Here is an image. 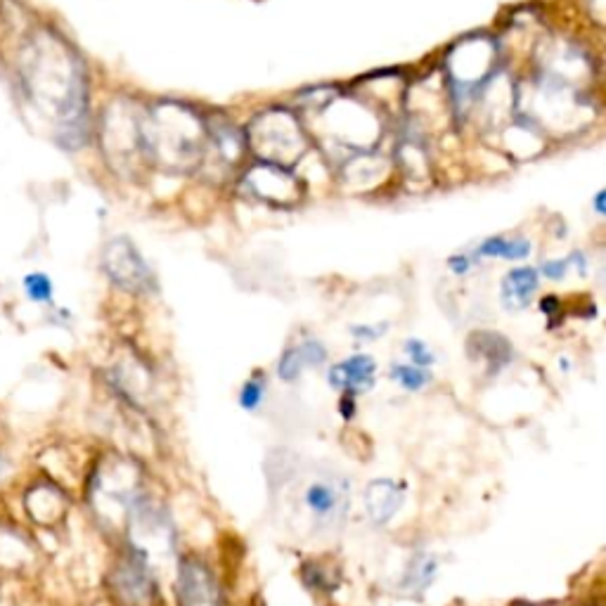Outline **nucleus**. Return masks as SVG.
<instances>
[{
  "label": "nucleus",
  "instance_id": "obj_1",
  "mask_svg": "<svg viewBox=\"0 0 606 606\" xmlns=\"http://www.w3.org/2000/svg\"><path fill=\"white\" fill-rule=\"evenodd\" d=\"M249 138L256 154L266 159L263 164H294L306 152V138L294 116L285 109H273L259 116L249 128Z\"/></svg>",
  "mask_w": 606,
  "mask_h": 606
},
{
  "label": "nucleus",
  "instance_id": "obj_2",
  "mask_svg": "<svg viewBox=\"0 0 606 606\" xmlns=\"http://www.w3.org/2000/svg\"><path fill=\"white\" fill-rule=\"evenodd\" d=\"M105 270L121 289L128 292H145L152 285L150 268L140 259V254L128 240H114L105 249Z\"/></svg>",
  "mask_w": 606,
  "mask_h": 606
},
{
  "label": "nucleus",
  "instance_id": "obj_3",
  "mask_svg": "<svg viewBox=\"0 0 606 606\" xmlns=\"http://www.w3.org/2000/svg\"><path fill=\"white\" fill-rule=\"evenodd\" d=\"M178 595L183 606H223L221 588H218L214 573L197 559H188L180 566Z\"/></svg>",
  "mask_w": 606,
  "mask_h": 606
},
{
  "label": "nucleus",
  "instance_id": "obj_4",
  "mask_svg": "<svg viewBox=\"0 0 606 606\" xmlns=\"http://www.w3.org/2000/svg\"><path fill=\"white\" fill-rule=\"evenodd\" d=\"M303 500L320 526H337L348 505V488L344 481L318 479L306 488Z\"/></svg>",
  "mask_w": 606,
  "mask_h": 606
},
{
  "label": "nucleus",
  "instance_id": "obj_5",
  "mask_svg": "<svg viewBox=\"0 0 606 606\" xmlns=\"http://www.w3.org/2000/svg\"><path fill=\"white\" fill-rule=\"evenodd\" d=\"M403 500H405L403 486H398V483L391 479L372 481L365 491L367 514H370V519L375 521L377 526L389 524V521L398 514V509L403 507Z\"/></svg>",
  "mask_w": 606,
  "mask_h": 606
},
{
  "label": "nucleus",
  "instance_id": "obj_6",
  "mask_svg": "<svg viewBox=\"0 0 606 606\" xmlns=\"http://www.w3.org/2000/svg\"><path fill=\"white\" fill-rule=\"evenodd\" d=\"M375 360L370 356H353L344 360L341 365H334L330 372V382L337 389H344L348 393L367 391L375 384Z\"/></svg>",
  "mask_w": 606,
  "mask_h": 606
},
{
  "label": "nucleus",
  "instance_id": "obj_7",
  "mask_svg": "<svg viewBox=\"0 0 606 606\" xmlns=\"http://www.w3.org/2000/svg\"><path fill=\"white\" fill-rule=\"evenodd\" d=\"M535 289H538V270L535 268H514L502 280V303L507 311H524L531 303Z\"/></svg>",
  "mask_w": 606,
  "mask_h": 606
},
{
  "label": "nucleus",
  "instance_id": "obj_8",
  "mask_svg": "<svg viewBox=\"0 0 606 606\" xmlns=\"http://www.w3.org/2000/svg\"><path fill=\"white\" fill-rule=\"evenodd\" d=\"M325 356V348H322L318 341H306V344L299 348H289V351H285V356L280 358V365H277V375L285 379V382H294V379L301 375L303 367L320 365Z\"/></svg>",
  "mask_w": 606,
  "mask_h": 606
},
{
  "label": "nucleus",
  "instance_id": "obj_9",
  "mask_svg": "<svg viewBox=\"0 0 606 606\" xmlns=\"http://www.w3.org/2000/svg\"><path fill=\"white\" fill-rule=\"evenodd\" d=\"M531 254V242L526 240H505V237H488L479 247V256L488 259H505V261H521Z\"/></svg>",
  "mask_w": 606,
  "mask_h": 606
},
{
  "label": "nucleus",
  "instance_id": "obj_10",
  "mask_svg": "<svg viewBox=\"0 0 606 606\" xmlns=\"http://www.w3.org/2000/svg\"><path fill=\"white\" fill-rule=\"evenodd\" d=\"M391 375L398 384L405 386L408 391H419L431 382L429 372L424 370V367H415V365H396L391 370Z\"/></svg>",
  "mask_w": 606,
  "mask_h": 606
},
{
  "label": "nucleus",
  "instance_id": "obj_11",
  "mask_svg": "<svg viewBox=\"0 0 606 606\" xmlns=\"http://www.w3.org/2000/svg\"><path fill=\"white\" fill-rule=\"evenodd\" d=\"M436 576V564L431 557H419L415 559V564L408 569V576H405V588H419L424 590L431 583V578Z\"/></svg>",
  "mask_w": 606,
  "mask_h": 606
},
{
  "label": "nucleus",
  "instance_id": "obj_12",
  "mask_svg": "<svg viewBox=\"0 0 606 606\" xmlns=\"http://www.w3.org/2000/svg\"><path fill=\"white\" fill-rule=\"evenodd\" d=\"M24 289H27V296L36 303H48L53 301V282H50L48 275L43 273H31L24 277Z\"/></svg>",
  "mask_w": 606,
  "mask_h": 606
},
{
  "label": "nucleus",
  "instance_id": "obj_13",
  "mask_svg": "<svg viewBox=\"0 0 606 606\" xmlns=\"http://www.w3.org/2000/svg\"><path fill=\"white\" fill-rule=\"evenodd\" d=\"M263 396H266V382H263L261 377H254L242 386L240 405L244 410H256L261 405Z\"/></svg>",
  "mask_w": 606,
  "mask_h": 606
},
{
  "label": "nucleus",
  "instance_id": "obj_14",
  "mask_svg": "<svg viewBox=\"0 0 606 606\" xmlns=\"http://www.w3.org/2000/svg\"><path fill=\"white\" fill-rule=\"evenodd\" d=\"M405 353H408V358L412 360V365L415 367H429L434 363V353H431L427 344L419 339H410L408 344H405Z\"/></svg>",
  "mask_w": 606,
  "mask_h": 606
},
{
  "label": "nucleus",
  "instance_id": "obj_15",
  "mask_svg": "<svg viewBox=\"0 0 606 606\" xmlns=\"http://www.w3.org/2000/svg\"><path fill=\"white\" fill-rule=\"evenodd\" d=\"M566 266H569V261H547L543 266L545 277H552V280H562L566 275Z\"/></svg>",
  "mask_w": 606,
  "mask_h": 606
},
{
  "label": "nucleus",
  "instance_id": "obj_16",
  "mask_svg": "<svg viewBox=\"0 0 606 606\" xmlns=\"http://www.w3.org/2000/svg\"><path fill=\"white\" fill-rule=\"evenodd\" d=\"M448 266H450V270H453L455 275H467V270L472 268V259H467V256H462V254L450 256Z\"/></svg>",
  "mask_w": 606,
  "mask_h": 606
},
{
  "label": "nucleus",
  "instance_id": "obj_17",
  "mask_svg": "<svg viewBox=\"0 0 606 606\" xmlns=\"http://www.w3.org/2000/svg\"><path fill=\"white\" fill-rule=\"evenodd\" d=\"M540 308H543V313H547V315H552L554 311H557L559 308V301L554 299V296H545L543 299V303H540Z\"/></svg>",
  "mask_w": 606,
  "mask_h": 606
},
{
  "label": "nucleus",
  "instance_id": "obj_18",
  "mask_svg": "<svg viewBox=\"0 0 606 606\" xmlns=\"http://www.w3.org/2000/svg\"><path fill=\"white\" fill-rule=\"evenodd\" d=\"M604 197H606V192L602 190V192H597V197H595V211L599 216H604L606 214V206H604Z\"/></svg>",
  "mask_w": 606,
  "mask_h": 606
}]
</instances>
